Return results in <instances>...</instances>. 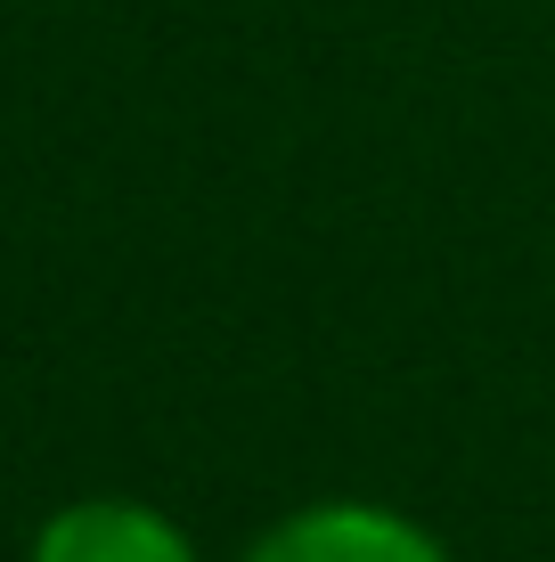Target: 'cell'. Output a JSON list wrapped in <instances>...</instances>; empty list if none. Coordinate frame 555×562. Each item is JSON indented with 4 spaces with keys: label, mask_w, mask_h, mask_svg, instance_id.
Here are the masks:
<instances>
[{
    "label": "cell",
    "mask_w": 555,
    "mask_h": 562,
    "mask_svg": "<svg viewBox=\"0 0 555 562\" xmlns=\"http://www.w3.org/2000/svg\"><path fill=\"white\" fill-rule=\"evenodd\" d=\"M245 562H449V554L385 506H311L278 521Z\"/></svg>",
    "instance_id": "obj_1"
},
{
    "label": "cell",
    "mask_w": 555,
    "mask_h": 562,
    "mask_svg": "<svg viewBox=\"0 0 555 562\" xmlns=\"http://www.w3.org/2000/svg\"><path fill=\"white\" fill-rule=\"evenodd\" d=\"M33 562H197V547H188L156 506H131V497H82V506H57L42 521Z\"/></svg>",
    "instance_id": "obj_2"
}]
</instances>
